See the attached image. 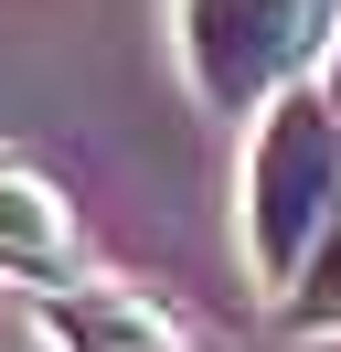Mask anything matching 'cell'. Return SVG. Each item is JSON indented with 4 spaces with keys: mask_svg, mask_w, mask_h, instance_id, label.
<instances>
[{
    "mask_svg": "<svg viewBox=\"0 0 341 352\" xmlns=\"http://www.w3.org/2000/svg\"><path fill=\"white\" fill-rule=\"evenodd\" d=\"M331 43H341V0H182L192 96L224 118L309 86V54H331Z\"/></svg>",
    "mask_w": 341,
    "mask_h": 352,
    "instance_id": "cell-2",
    "label": "cell"
},
{
    "mask_svg": "<svg viewBox=\"0 0 341 352\" xmlns=\"http://www.w3.org/2000/svg\"><path fill=\"white\" fill-rule=\"evenodd\" d=\"M43 342L54 352H203V331L128 278H64L43 299Z\"/></svg>",
    "mask_w": 341,
    "mask_h": 352,
    "instance_id": "cell-3",
    "label": "cell"
},
{
    "mask_svg": "<svg viewBox=\"0 0 341 352\" xmlns=\"http://www.w3.org/2000/svg\"><path fill=\"white\" fill-rule=\"evenodd\" d=\"M320 86H331V107H341V54H331V75H320Z\"/></svg>",
    "mask_w": 341,
    "mask_h": 352,
    "instance_id": "cell-6",
    "label": "cell"
},
{
    "mask_svg": "<svg viewBox=\"0 0 341 352\" xmlns=\"http://www.w3.org/2000/svg\"><path fill=\"white\" fill-rule=\"evenodd\" d=\"M288 320H341V224H331V245L309 256V278L288 288Z\"/></svg>",
    "mask_w": 341,
    "mask_h": 352,
    "instance_id": "cell-5",
    "label": "cell"
},
{
    "mask_svg": "<svg viewBox=\"0 0 341 352\" xmlns=\"http://www.w3.org/2000/svg\"><path fill=\"white\" fill-rule=\"evenodd\" d=\"M75 267V203L43 171L0 160V278H64Z\"/></svg>",
    "mask_w": 341,
    "mask_h": 352,
    "instance_id": "cell-4",
    "label": "cell"
},
{
    "mask_svg": "<svg viewBox=\"0 0 341 352\" xmlns=\"http://www.w3.org/2000/svg\"><path fill=\"white\" fill-rule=\"evenodd\" d=\"M245 267L267 288H298L309 256L331 245L341 224V107L331 86H288L267 118H256V150H245Z\"/></svg>",
    "mask_w": 341,
    "mask_h": 352,
    "instance_id": "cell-1",
    "label": "cell"
}]
</instances>
